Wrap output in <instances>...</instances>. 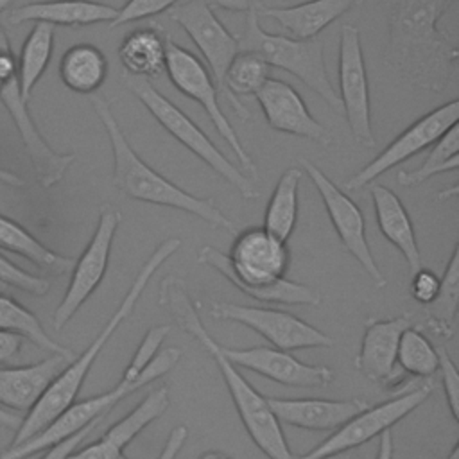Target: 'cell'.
Instances as JSON below:
<instances>
[{
	"mask_svg": "<svg viewBox=\"0 0 459 459\" xmlns=\"http://www.w3.org/2000/svg\"><path fill=\"white\" fill-rule=\"evenodd\" d=\"M455 0H393L384 61L412 86L441 93L455 79L459 48L439 20Z\"/></svg>",
	"mask_w": 459,
	"mask_h": 459,
	"instance_id": "6da1fadb",
	"label": "cell"
},
{
	"mask_svg": "<svg viewBox=\"0 0 459 459\" xmlns=\"http://www.w3.org/2000/svg\"><path fill=\"white\" fill-rule=\"evenodd\" d=\"M197 256L199 264L217 269L240 292L256 301L321 305V294L316 289L285 278L290 264L289 246L264 228L240 231L231 244L230 255L212 246H203Z\"/></svg>",
	"mask_w": 459,
	"mask_h": 459,
	"instance_id": "7a4b0ae2",
	"label": "cell"
},
{
	"mask_svg": "<svg viewBox=\"0 0 459 459\" xmlns=\"http://www.w3.org/2000/svg\"><path fill=\"white\" fill-rule=\"evenodd\" d=\"M158 303L160 307L167 308L176 317L181 330L192 335L213 359L228 387V393L235 403L240 421L246 427L253 443L269 459H294L296 455L289 448V443L281 430V423L273 414L265 396L260 394L244 378V375L237 369V366L231 364L222 355L219 342H215V339L203 326L197 308L188 296L185 280L174 274L165 276L160 281Z\"/></svg>",
	"mask_w": 459,
	"mask_h": 459,
	"instance_id": "3957f363",
	"label": "cell"
},
{
	"mask_svg": "<svg viewBox=\"0 0 459 459\" xmlns=\"http://www.w3.org/2000/svg\"><path fill=\"white\" fill-rule=\"evenodd\" d=\"M179 247H181V238H178V237H170L156 246V249L149 255V258L142 264L140 271L133 278V283L129 285L124 299L120 301L117 310L109 316L106 325L99 330L95 339L88 344V348L81 355L74 357L56 375V378L48 384V387L39 396V400L32 405V409L25 414V418H22V423L16 429V434H14L11 445L27 441L29 437H32L34 434L43 430L52 420H56L66 407H70L75 402V398H77L95 359L100 355L102 348L108 344V341L113 337V333L120 328V325L133 314L140 296L145 292L149 281L158 273V269Z\"/></svg>",
	"mask_w": 459,
	"mask_h": 459,
	"instance_id": "277c9868",
	"label": "cell"
},
{
	"mask_svg": "<svg viewBox=\"0 0 459 459\" xmlns=\"http://www.w3.org/2000/svg\"><path fill=\"white\" fill-rule=\"evenodd\" d=\"M91 104L109 138L113 152V183L126 197L186 212L213 228H233V222L219 210L213 199L197 197L183 190L156 172L136 154L124 131L120 129L109 102L102 95H93Z\"/></svg>",
	"mask_w": 459,
	"mask_h": 459,
	"instance_id": "5b68a950",
	"label": "cell"
},
{
	"mask_svg": "<svg viewBox=\"0 0 459 459\" xmlns=\"http://www.w3.org/2000/svg\"><path fill=\"white\" fill-rule=\"evenodd\" d=\"M181 359L179 348H167L163 351H158V355L152 359V362L142 371V375L134 380H120L115 387L90 396L81 402H74L70 407H66L56 420H52L43 430L34 434L23 443L11 445L0 454V459H27L34 454H39L70 436L77 434L79 430L86 429L88 425L99 423L102 416L109 412L118 402L127 398L129 394L136 393L138 389L152 384L165 373H169Z\"/></svg>",
	"mask_w": 459,
	"mask_h": 459,
	"instance_id": "8992f818",
	"label": "cell"
},
{
	"mask_svg": "<svg viewBox=\"0 0 459 459\" xmlns=\"http://www.w3.org/2000/svg\"><path fill=\"white\" fill-rule=\"evenodd\" d=\"M238 50H251L264 57L269 66L281 68L316 91L333 111L342 115V104L330 82L319 39H294L265 32L258 23L255 4L247 13L242 30L237 32Z\"/></svg>",
	"mask_w": 459,
	"mask_h": 459,
	"instance_id": "52a82bcc",
	"label": "cell"
},
{
	"mask_svg": "<svg viewBox=\"0 0 459 459\" xmlns=\"http://www.w3.org/2000/svg\"><path fill=\"white\" fill-rule=\"evenodd\" d=\"M122 81L170 136H174L215 174L228 181L244 199L251 201L260 195L255 183L217 149L208 134L186 113H183L172 100L160 93L149 79L122 74Z\"/></svg>",
	"mask_w": 459,
	"mask_h": 459,
	"instance_id": "ba28073f",
	"label": "cell"
},
{
	"mask_svg": "<svg viewBox=\"0 0 459 459\" xmlns=\"http://www.w3.org/2000/svg\"><path fill=\"white\" fill-rule=\"evenodd\" d=\"M165 72L170 79V82L179 90L185 97L195 100L210 117L212 124L215 126V131L219 136L228 143V147L233 151L238 169L251 179L256 178V163L246 151L244 143L240 142L238 134L235 133L231 122L221 109V104L217 100V84L206 68L204 63L199 61L195 54L178 45L170 34L167 36L165 45Z\"/></svg>",
	"mask_w": 459,
	"mask_h": 459,
	"instance_id": "9c48e42d",
	"label": "cell"
},
{
	"mask_svg": "<svg viewBox=\"0 0 459 459\" xmlns=\"http://www.w3.org/2000/svg\"><path fill=\"white\" fill-rule=\"evenodd\" d=\"M432 382H423L412 385L409 391H403L387 402L369 405L368 409H364L362 412L355 414L341 427H337L317 446L294 459H325L344 452H351L353 448L366 445L368 441L380 436L384 430L391 429L400 420L409 416L432 394Z\"/></svg>",
	"mask_w": 459,
	"mask_h": 459,
	"instance_id": "30bf717a",
	"label": "cell"
},
{
	"mask_svg": "<svg viewBox=\"0 0 459 459\" xmlns=\"http://www.w3.org/2000/svg\"><path fill=\"white\" fill-rule=\"evenodd\" d=\"M120 222H122V213L118 208L111 204H104L100 208L97 228L88 246L84 247L82 255L74 264L70 271L72 276H70L68 289L61 303L57 305V308L54 310L52 325L56 330H61L100 285L109 264L113 238Z\"/></svg>",
	"mask_w": 459,
	"mask_h": 459,
	"instance_id": "8fae6325",
	"label": "cell"
},
{
	"mask_svg": "<svg viewBox=\"0 0 459 459\" xmlns=\"http://www.w3.org/2000/svg\"><path fill=\"white\" fill-rule=\"evenodd\" d=\"M208 310L213 319L240 323L260 333L274 348L285 351L333 346V339L330 335L289 312L228 301H212Z\"/></svg>",
	"mask_w": 459,
	"mask_h": 459,
	"instance_id": "7c38bea8",
	"label": "cell"
},
{
	"mask_svg": "<svg viewBox=\"0 0 459 459\" xmlns=\"http://www.w3.org/2000/svg\"><path fill=\"white\" fill-rule=\"evenodd\" d=\"M299 165H301V172H305L310 178L312 185L319 192L321 201L326 208V213L344 249L362 265V269L368 273L369 280L377 287H385L387 278L384 276L378 264L375 262L368 244L366 221H364L362 210L346 195L344 190H341L312 161H308L307 158H299Z\"/></svg>",
	"mask_w": 459,
	"mask_h": 459,
	"instance_id": "4fadbf2b",
	"label": "cell"
},
{
	"mask_svg": "<svg viewBox=\"0 0 459 459\" xmlns=\"http://www.w3.org/2000/svg\"><path fill=\"white\" fill-rule=\"evenodd\" d=\"M459 118V100L452 99L432 111L420 117L412 122L405 131H402L387 147H384L366 167L355 172L351 178L344 181L346 192H355L373 183L378 176L418 154L420 151L430 147L436 140H439L452 126L457 124Z\"/></svg>",
	"mask_w": 459,
	"mask_h": 459,
	"instance_id": "5bb4252c",
	"label": "cell"
},
{
	"mask_svg": "<svg viewBox=\"0 0 459 459\" xmlns=\"http://www.w3.org/2000/svg\"><path fill=\"white\" fill-rule=\"evenodd\" d=\"M339 100L355 142L373 147L369 82L360 45V30L353 23H344L339 34Z\"/></svg>",
	"mask_w": 459,
	"mask_h": 459,
	"instance_id": "9a60e30c",
	"label": "cell"
},
{
	"mask_svg": "<svg viewBox=\"0 0 459 459\" xmlns=\"http://www.w3.org/2000/svg\"><path fill=\"white\" fill-rule=\"evenodd\" d=\"M169 16L195 43L206 61L217 90L224 93V74L238 52L237 38L221 23L206 0H188L169 9Z\"/></svg>",
	"mask_w": 459,
	"mask_h": 459,
	"instance_id": "2e32d148",
	"label": "cell"
},
{
	"mask_svg": "<svg viewBox=\"0 0 459 459\" xmlns=\"http://www.w3.org/2000/svg\"><path fill=\"white\" fill-rule=\"evenodd\" d=\"M0 102L9 111L22 140L25 145V151L29 154V160L32 163V169L36 172L38 183L45 188L59 183L70 165L75 161V154L72 152H57L54 151L47 140L38 131L36 122L32 120L27 100L23 99L18 84V74L9 75L2 81L0 88Z\"/></svg>",
	"mask_w": 459,
	"mask_h": 459,
	"instance_id": "e0dca14e",
	"label": "cell"
},
{
	"mask_svg": "<svg viewBox=\"0 0 459 459\" xmlns=\"http://www.w3.org/2000/svg\"><path fill=\"white\" fill-rule=\"evenodd\" d=\"M221 346L222 355L235 366L258 373L276 384L289 387H325L333 382L335 371L328 366L307 364L285 350L274 346L228 348Z\"/></svg>",
	"mask_w": 459,
	"mask_h": 459,
	"instance_id": "ac0fdd59",
	"label": "cell"
},
{
	"mask_svg": "<svg viewBox=\"0 0 459 459\" xmlns=\"http://www.w3.org/2000/svg\"><path fill=\"white\" fill-rule=\"evenodd\" d=\"M255 97L273 129L312 140L323 147L333 143L332 134L310 115L303 97L290 84L269 77Z\"/></svg>",
	"mask_w": 459,
	"mask_h": 459,
	"instance_id": "d6986e66",
	"label": "cell"
},
{
	"mask_svg": "<svg viewBox=\"0 0 459 459\" xmlns=\"http://www.w3.org/2000/svg\"><path fill=\"white\" fill-rule=\"evenodd\" d=\"M411 326L409 316H398L389 319L368 317L364 321V335L360 350L355 357V369L368 380L389 385L396 375V353L398 341L405 328Z\"/></svg>",
	"mask_w": 459,
	"mask_h": 459,
	"instance_id": "ffe728a7",
	"label": "cell"
},
{
	"mask_svg": "<svg viewBox=\"0 0 459 459\" xmlns=\"http://www.w3.org/2000/svg\"><path fill=\"white\" fill-rule=\"evenodd\" d=\"M170 405L169 389L165 385L152 389L131 412L111 425L100 439L70 452L65 459H118L124 448L154 420H158Z\"/></svg>",
	"mask_w": 459,
	"mask_h": 459,
	"instance_id": "44dd1931",
	"label": "cell"
},
{
	"mask_svg": "<svg viewBox=\"0 0 459 459\" xmlns=\"http://www.w3.org/2000/svg\"><path fill=\"white\" fill-rule=\"evenodd\" d=\"M273 414L283 425L303 430H335L371 403L362 398H271L265 396Z\"/></svg>",
	"mask_w": 459,
	"mask_h": 459,
	"instance_id": "7402d4cb",
	"label": "cell"
},
{
	"mask_svg": "<svg viewBox=\"0 0 459 459\" xmlns=\"http://www.w3.org/2000/svg\"><path fill=\"white\" fill-rule=\"evenodd\" d=\"M360 4L362 0H308L298 5L273 7L255 0V11L258 18L274 20L294 39H316L323 29Z\"/></svg>",
	"mask_w": 459,
	"mask_h": 459,
	"instance_id": "603a6c76",
	"label": "cell"
},
{
	"mask_svg": "<svg viewBox=\"0 0 459 459\" xmlns=\"http://www.w3.org/2000/svg\"><path fill=\"white\" fill-rule=\"evenodd\" d=\"M68 362L70 359L52 353L48 359L27 366H0V407L29 412Z\"/></svg>",
	"mask_w": 459,
	"mask_h": 459,
	"instance_id": "cb8c5ba5",
	"label": "cell"
},
{
	"mask_svg": "<svg viewBox=\"0 0 459 459\" xmlns=\"http://www.w3.org/2000/svg\"><path fill=\"white\" fill-rule=\"evenodd\" d=\"M117 16L113 5L93 0H43L18 5L9 11L7 20L14 25L25 22H43L48 25L63 27H84L108 22Z\"/></svg>",
	"mask_w": 459,
	"mask_h": 459,
	"instance_id": "d4e9b609",
	"label": "cell"
},
{
	"mask_svg": "<svg viewBox=\"0 0 459 459\" xmlns=\"http://www.w3.org/2000/svg\"><path fill=\"white\" fill-rule=\"evenodd\" d=\"M371 199L380 233L402 253L409 273L414 274L420 267H423V260L411 215L407 213L400 197L384 185L371 186Z\"/></svg>",
	"mask_w": 459,
	"mask_h": 459,
	"instance_id": "484cf974",
	"label": "cell"
},
{
	"mask_svg": "<svg viewBox=\"0 0 459 459\" xmlns=\"http://www.w3.org/2000/svg\"><path fill=\"white\" fill-rule=\"evenodd\" d=\"M167 36L169 32L158 23L131 30L118 47L124 74L151 79L163 72Z\"/></svg>",
	"mask_w": 459,
	"mask_h": 459,
	"instance_id": "4316f807",
	"label": "cell"
},
{
	"mask_svg": "<svg viewBox=\"0 0 459 459\" xmlns=\"http://www.w3.org/2000/svg\"><path fill=\"white\" fill-rule=\"evenodd\" d=\"M0 247L23 256L45 273L61 276L72 271L75 260L70 256L57 255L56 251L43 246L29 230L7 215L0 213Z\"/></svg>",
	"mask_w": 459,
	"mask_h": 459,
	"instance_id": "83f0119b",
	"label": "cell"
},
{
	"mask_svg": "<svg viewBox=\"0 0 459 459\" xmlns=\"http://www.w3.org/2000/svg\"><path fill=\"white\" fill-rule=\"evenodd\" d=\"M108 75V59L100 48L91 43L70 47L59 61V77L63 84L75 93L97 91Z\"/></svg>",
	"mask_w": 459,
	"mask_h": 459,
	"instance_id": "f1b7e54d",
	"label": "cell"
},
{
	"mask_svg": "<svg viewBox=\"0 0 459 459\" xmlns=\"http://www.w3.org/2000/svg\"><path fill=\"white\" fill-rule=\"evenodd\" d=\"M269 72L271 66L264 61V57L251 50H238L228 65L224 74V95L230 99V104L238 118H251V111L244 106V100H238V97L255 95L269 79Z\"/></svg>",
	"mask_w": 459,
	"mask_h": 459,
	"instance_id": "f546056e",
	"label": "cell"
},
{
	"mask_svg": "<svg viewBox=\"0 0 459 459\" xmlns=\"http://www.w3.org/2000/svg\"><path fill=\"white\" fill-rule=\"evenodd\" d=\"M301 174V169H287L280 176L265 208L262 228L283 242L289 240L298 222V194Z\"/></svg>",
	"mask_w": 459,
	"mask_h": 459,
	"instance_id": "4dcf8cb0",
	"label": "cell"
},
{
	"mask_svg": "<svg viewBox=\"0 0 459 459\" xmlns=\"http://www.w3.org/2000/svg\"><path fill=\"white\" fill-rule=\"evenodd\" d=\"M54 50V27L43 22L36 25L27 34L20 56L16 57L18 66V84L25 100L30 99L32 90L45 74Z\"/></svg>",
	"mask_w": 459,
	"mask_h": 459,
	"instance_id": "1f68e13d",
	"label": "cell"
},
{
	"mask_svg": "<svg viewBox=\"0 0 459 459\" xmlns=\"http://www.w3.org/2000/svg\"><path fill=\"white\" fill-rule=\"evenodd\" d=\"M0 330L18 333L23 339H29L30 342H34L36 346L50 353L63 355L70 360L75 357L72 350L61 346L47 333L39 319L29 308H25L22 303H18L14 298L7 294H0Z\"/></svg>",
	"mask_w": 459,
	"mask_h": 459,
	"instance_id": "d6a6232c",
	"label": "cell"
},
{
	"mask_svg": "<svg viewBox=\"0 0 459 459\" xmlns=\"http://www.w3.org/2000/svg\"><path fill=\"white\" fill-rule=\"evenodd\" d=\"M459 303V246H454L448 265L441 278L437 298L427 307V326L439 337L454 335V321Z\"/></svg>",
	"mask_w": 459,
	"mask_h": 459,
	"instance_id": "836d02e7",
	"label": "cell"
},
{
	"mask_svg": "<svg viewBox=\"0 0 459 459\" xmlns=\"http://www.w3.org/2000/svg\"><path fill=\"white\" fill-rule=\"evenodd\" d=\"M459 167V129L452 126L439 140L432 143V149L425 156L423 163L414 170H400L396 181L402 186H418L432 176L443 172H455Z\"/></svg>",
	"mask_w": 459,
	"mask_h": 459,
	"instance_id": "e575fe53",
	"label": "cell"
},
{
	"mask_svg": "<svg viewBox=\"0 0 459 459\" xmlns=\"http://www.w3.org/2000/svg\"><path fill=\"white\" fill-rule=\"evenodd\" d=\"M396 364L402 368V371L412 377L429 378L439 368L437 348L432 346V342L421 330L409 326L400 335Z\"/></svg>",
	"mask_w": 459,
	"mask_h": 459,
	"instance_id": "d590c367",
	"label": "cell"
},
{
	"mask_svg": "<svg viewBox=\"0 0 459 459\" xmlns=\"http://www.w3.org/2000/svg\"><path fill=\"white\" fill-rule=\"evenodd\" d=\"M170 326L169 325H160V326H152L147 330V333L143 335L142 342L138 344L133 359L129 360V364L126 366L122 378L120 380H134L142 375V371L152 362V359L158 355L160 346L163 344L165 337L169 335Z\"/></svg>",
	"mask_w": 459,
	"mask_h": 459,
	"instance_id": "8d00e7d4",
	"label": "cell"
},
{
	"mask_svg": "<svg viewBox=\"0 0 459 459\" xmlns=\"http://www.w3.org/2000/svg\"><path fill=\"white\" fill-rule=\"evenodd\" d=\"M0 281L34 296H45L50 290V281L43 276H36L0 255Z\"/></svg>",
	"mask_w": 459,
	"mask_h": 459,
	"instance_id": "74e56055",
	"label": "cell"
},
{
	"mask_svg": "<svg viewBox=\"0 0 459 459\" xmlns=\"http://www.w3.org/2000/svg\"><path fill=\"white\" fill-rule=\"evenodd\" d=\"M176 2L178 0H127L120 9H117V16L109 23V29L161 14L170 7H174Z\"/></svg>",
	"mask_w": 459,
	"mask_h": 459,
	"instance_id": "f35d334b",
	"label": "cell"
},
{
	"mask_svg": "<svg viewBox=\"0 0 459 459\" xmlns=\"http://www.w3.org/2000/svg\"><path fill=\"white\" fill-rule=\"evenodd\" d=\"M437 360H439V371L443 377V389H445V398L448 402V409L452 418L457 421L459 420V371L457 366L454 364L452 357L448 351L439 346L437 348Z\"/></svg>",
	"mask_w": 459,
	"mask_h": 459,
	"instance_id": "ab89813d",
	"label": "cell"
},
{
	"mask_svg": "<svg viewBox=\"0 0 459 459\" xmlns=\"http://www.w3.org/2000/svg\"><path fill=\"white\" fill-rule=\"evenodd\" d=\"M439 285H441V278L434 271L420 267L414 274H411L409 292L416 303L429 307L437 298Z\"/></svg>",
	"mask_w": 459,
	"mask_h": 459,
	"instance_id": "60d3db41",
	"label": "cell"
},
{
	"mask_svg": "<svg viewBox=\"0 0 459 459\" xmlns=\"http://www.w3.org/2000/svg\"><path fill=\"white\" fill-rule=\"evenodd\" d=\"M99 423H93V425H88L86 429H82V430H79L77 434H74V436H70L68 439H65V441H61V443H57V445H54V446H50V448H47V454L41 457V459H65L70 452H74L82 441H84V437L97 427Z\"/></svg>",
	"mask_w": 459,
	"mask_h": 459,
	"instance_id": "b9f144b4",
	"label": "cell"
},
{
	"mask_svg": "<svg viewBox=\"0 0 459 459\" xmlns=\"http://www.w3.org/2000/svg\"><path fill=\"white\" fill-rule=\"evenodd\" d=\"M23 348V337L13 332L0 330V364H7L20 355Z\"/></svg>",
	"mask_w": 459,
	"mask_h": 459,
	"instance_id": "7bdbcfd3",
	"label": "cell"
},
{
	"mask_svg": "<svg viewBox=\"0 0 459 459\" xmlns=\"http://www.w3.org/2000/svg\"><path fill=\"white\" fill-rule=\"evenodd\" d=\"M212 7H221L226 11H233V13H249L255 0H206Z\"/></svg>",
	"mask_w": 459,
	"mask_h": 459,
	"instance_id": "ee69618b",
	"label": "cell"
},
{
	"mask_svg": "<svg viewBox=\"0 0 459 459\" xmlns=\"http://www.w3.org/2000/svg\"><path fill=\"white\" fill-rule=\"evenodd\" d=\"M375 459H394V441H393L391 429L384 430L378 436V450Z\"/></svg>",
	"mask_w": 459,
	"mask_h": 459,
	"instance_id": "f6af8a7d",
	"label": "cell"
},
{
	"mask_svg": "<svg viewBox=\"0 0 459 459\" xmlns=\"http://www.w3.org/2000/svg\"><path fill=\"white\" fill-rule=\"evenodd\" d=\"M20 423H22V418H20V416H16V414L9 412L7 409L0 407V425H2V427L11 429V430H16V429L20 427Z\"/></svg>",
	"mask_w": 459,
	"mask_h": 459,
	"instance_id": "bcb514c9",
	"label": "cell"
},
{
	"mask_svg": "<svg viewBox=\"0 0 459 459\" xmlns=\"http://www.w3.org/2000/svg\"><path fill=\"white\" fill-rule=\"evenodd\" d=\"M0 183H4L7 186H23L25 185V181L18 174H14L4 167H0Z\"/></svg>",
	"mask_w": 459,
	"mask_h": 459,
	"instance_id": "7dc6e473",
	"label": "cell"
},
{
	"mask_svg": "<svg viewBox=\"0 0 459 459\" xmlns=\"http://www.w3.org/2000/svg\"><path fill=\"white\" fill-rule=\"evenodd\" d=\"M197 459H231V457L222 452H217V450H208V452L201 454Z\"/></svg>",
	"mask_w": 459,
	"mask_h": 459,
	"instance_id": "c3c4849f",
	"label": "cell"
},
{
	"mask_svg": "<svg viewBox=\"0 0 459 459\" xmlns=\"http://www.w3.org/2000/svg\"><path fill=\"white\" fill-rule=\"evenodd\" d=\"M445 459H459V443H455Z\"/></svg>",
	"mask_w": 459,
	"mask_h": 459,
	"instance_id": "681fc988",
	"label": "cell"
},
{
	"mask_svg": "<svg viewBox=\"0 0 459 459\" xmlns=\"http://www.w3.org/2000/svg\"><path fill=\"white\" fill-rule=\"evenodd\" d=\"M457 194V186L454 185V186H450V190H443L441 194H439V197H445V201L448 199V195H455Z\"/></svg>",
	"mask_w": 459,
	"mask_h": 459,
	"instance_id": "f907efd6",
	"label": "cell"
},
{
	"mask_svg": "<svg viewBox=\"0 0 459 459\" xmlns=\"http://www.w3.org/2000/svg\"><path fill=\"white\" fill-rule=\"evenodd\" d=\"M325 459H353V457H351V452H344V454L332 455V457H325Z\"/></svg>",
	"mask_w": 459,
	"mask_h": 459,
	"instance_id": "816d5d0a",
	"label": "cell"
},
{
	"mask_svg": "<svg viewBox=\"0 0 459 459\" xmlns=\"http://www.w3.org/2000/svg\"><path fill=\"white\" fill-rule=\"evenodd\" d=\"M11 0H0V11H4L5 7H7V4H9Z\"/></svg>",
	"mask_w": 459,
	"mask_h": 459,
	"instance_id": "f5cc1de1",
	"label": "cell"
},
{
	"mask_svg": "<svg viewBox=\"0 0 459 459\" xmlns=\"http://www.w3.org/2000/svg\"><path fill=\"white\" fill-rule=\"evenodd\" d=\"M118 459H127V457H126V455H124V454H122V455H120V457H118Z\"/></svg>",
	"mask_w": 459,
	"mask_h": 459,
	"instance_id": "db71d44e",
	"label": "cell"
},
{
	"mask_svg": "<svg viewBox=\"0 0 459 459\" xmlns=\"http://www.w3.org/2000/svg\"><path fill=\"white\" fill-rule=\"evenodd\" d=\"M0 88H2V81H0Z\"/></svg>",
	"mask_w": 459,
	"mask_h": 459,
	"instance_id": "11a10c76",
	"label": "cell"
}]
</instances>
